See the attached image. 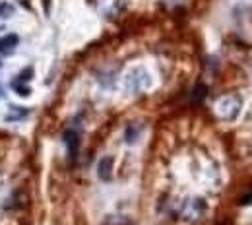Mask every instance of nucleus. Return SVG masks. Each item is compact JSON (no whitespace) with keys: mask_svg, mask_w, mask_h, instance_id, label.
Returning <instances> with one entry per match:
<instances>
[{"mask_svg":"<svg viewBox=\"0 0 252 225\" xmlns=\"http://www.w3.org/2000/svg\"><path fill=\"white\" fill-rule=\"evenodd\" d=\"M204 97H206V86H204V84H198L196 90H194V94H192V101L198 103V101H202Z\"/></svg>","mask_w":252,"mask_h":225,"instance_id":"obj_9","label":"nucleus"},{"mask_svg":"<svg viewBox=\"0 0 252 225\" xmlns=\"http://www.w3.org/2000/svg\"><path fill=\"white\" fill-rule=\"evenodd\" d=\"M138 138H140V127H138V125H132V127H128V129H126L125 140L128 142V144L136 142Z\"/></svg>","mask_w":252,"mask_h":225,"instance_id":"obj_7","label":"nucleus"},{"mask_svg":"<svg viewBox=\"0 0 252 225\" xmlns=\"http://www.w3.org/2000/svg\"><path fill=\"white\" fill-rule=\"evenodd\" d=\"M97 175L101 181H111L113 175V158H103L97 165Z\"/></svg>","mask_w":252,"mask_h":225,"instance_id":"obj_5","label":"nucleus"},{"mask_svg":"<svg viewBox=\"0 0 252 225\" xmlns=\"http://www.w3.org/2000/svg\"><path fill=\"white\" fill-rule=\"evenodd\" d=\"M243 109V99L237 94H227V96H221L216 105H214V111L220 119H225V121H233L239 117Z\"/></svg>","mask_w":252,"mask_h":225,"instance_id":"obj_1","label":"nucleus"},{"mask_svg":"<svg viewBox=\"0 0 252 225\" xmlns=\"http://www.w3.org/2000/svg\"><path fill=\"white\" fill-rule=\"evenodd\" d=\"M152 86V78L144 68H132L125 76V88L128 94H140Z\"/></svg>","mask_w":252,"mask_h":225,"instance_id":"obj_2","label":"nucleus"},{"mask_svg":"<svg viewBox=\"0 0 252 225\" xmlns=\"http://www.w3.org/2000/svg\"><path fill=\"white\" fill-rule=\"evenodd\" d=\"M206 214V202L202 200V198H192L189 200L185 206H183V220L185 222H198L202 216Z\"/></svg>","mask_w":252,"mask_h":225,"instance_id":"obj_3","label":"nucleus"},{"mask_svg":"<svg viewBox=\"0 0 252 225\" xmlns=\"http://www.w3.org/2000/svg\"><path fill=\"white\" fill-rule=\"evenodd\" d=\"M14 14V6L10 2H0V18H10Z\"/></svg>","mask_w":252,"mask_h":225,"instance_id":"obj_8","label":"nucleus"},{"mask_svg":"<svg viewBox=\"0 0 252 225\" xmlns=\"http://www.w3.org/2000/svg\"><path fill=\"white\" fill-rule=\"evenodd\" d=\"M32 76H33V70H32V68H26V72H22L18 80H22V82H28V80H32Z\"/></svg>","mask_w":252,"mask_h":225,"instance_id":"obj_10","label":"nucleus"},{"mask_svg":"<svg viewBox=\"0 0 252 225\" xmlns=\"http://www.w3.org/2000/svg\"><path fill=\"white\" fill-rule=\"evenodd\" d=\"M12 88H14V90H16V92H18L20 96H30V88H20L18 84H14Z\"/></svg>","mask_w":252,"mask_h":225,"instance_id":"obj_11","label":"nucleus"},{"mask_svg":"<svg viewBox=\"0 0 252 225\" xmlns=\"http://www.w3.org/2000/svg\"><path fill=\"white\" fill-rule=\"evenodd\" d=\"M18 35L16 33H10V35H4L0 37V53H8L10 49H14L18 45Z\"/></svg>","mask_w":252,"mask_h":225,"instance_id":"obj_6","label":"nucleus"},{"mask_svg":"<svg viewBox=\"0 0 252 225\" xmlns=\"http://www.w3.org/2000/svg\"><path fill=\"white\" fill-rule=\"evenodd\" d=\"M64 142L68 146V154L70 158H74L78 154V146H80V134L76 130H66L64 132Z\"/></svg>","mask_w":252,"mask_h":225,"instance_id":"obj_4","label":"nucleus"}]
</instances>
